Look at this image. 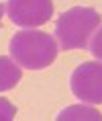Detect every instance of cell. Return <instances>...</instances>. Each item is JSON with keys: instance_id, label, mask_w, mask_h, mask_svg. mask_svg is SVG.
I'll return each instance as SVG.
<instances>
[{"instance_id": "1", "label": "cell", "mask_w": 102, "mask_h": 121, "mask_svg": "<svg viewBox=\"0 0 102 121\" xmlns=\"http://www.w3.org/2000/svg\"><path fill=\"white\" fill-rule=\"evenodd\" d=\"M10 56L20 68L43 70L55 60L57 45L49 33L43 31H19L10 39Z\"/></svg>"}, {"instance_id": "2", "label": "cell", "mask_w": 102, "mask_h": 121, "mask_svg": "<svg viewBox=\"0 0 102 121\" xmlns=\"http://www.w3.org/2000/svg\"><path fill=\"white\" fill-rule=\"evenodd\" d=\"M100 25V14L88 6H74L55 23V37L63 49H84Z\"/></svg>"}, {"instance_id": "3", "label": "cell", "mask_w": 102, "mask_h": 121, "mask_svg": "<svg viewBox=\"0 0 102 121\" xmlns=\"http://www.w3.org/2000/svg\"><path fill=\"white\" fill-rule=\"evenodd\" d=\"M70 86L76 99L90 105L102 103V64L86 62L74 70L70 78Z\"/></svg>"}, {"instance_id": "4", "label": "cell", "mask_w": 102, "mask_h": 121, "mask_svg": "<svg viewBox=\"0 0 102 121\" xmlns=\"http://www.w3.org/2000/svg\"><path fill=\"white\" fill-rule=\"evenodd\" d=\"M8 19L16 27H41L51 19L53 4L51 0H8Z\"/></svg>"}, {"instance_id": "5", "label": "cell", "mask_w": 102, "mask_h": 121, "mask_svg": "<svg viewBox=\"0 0 102 121\" xmlns=\"http://www.w3.org/2000/svg\"><path fill=\"white\" fill-rule=\"evenodd\" d=\"M20 80V66L10 57L0 56V92L10 90Z\"/></svg>"}, {"instance_id": "6", "label": "cell", "mask_w": 102, "mask_h": 121, "mask_svg": "<svg viewBox=\"0 0 102 121\" xmlns=\"http://www.w3.org/2000/svg\"><path fill=\"white\" fill-rule=\"evenodd\" d=\"M59 121H70V119H92V121H100L102 115L96 111V109H90V107H82V105H76V107H70V109H63L61 113L57 115Z\"/></svg>"}, {"instance_id": "7", "label": "cell", "mask_w": 102, "mask_h": 121, "mask_svg": "<svg viewBox=\"0 0 102 121\" xmlns=\"http://www.w3.org/2000/svg\"><path fill=\"white\" fill-rule=\"evenodd\" d=\"M14 115H16V107L6 99H0V121H10L14 119Z\"/></svg>"}, {"instance_id": "8", "label": "cell", "mask_w": 102, "mask_h": 121, "mask_svg": "<svg viewBox=\"0 0 102 121\" xmlns=\"http://www.w3.org/2000/svg\"><path fill=\"white\" fill-rule=\"evenodd\" d=\"M90 51H92V56H94V57L102 60V27L98 29V33H96V35H94V39H92Z\"/></svg>"}, {"instance_id": "9", "label": "cell", "mask_w": 102, "mask_h": 121, "mask_svg": "<svg viewBox=\"0 0 102 121\" xmlns=\"http://www.w3.org/2000/svg\"><path fill=\"white\" fill-rule=\"evenodd\" d=\"M2 13H4V8H2V4H0V21H2Z\"/></svg>"}]
</instances>
